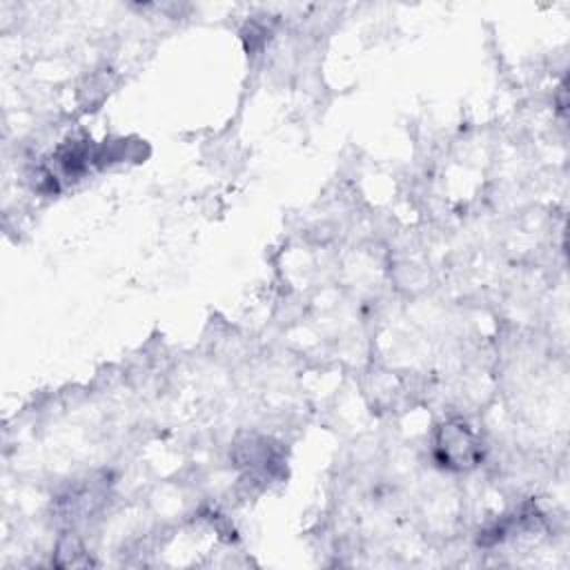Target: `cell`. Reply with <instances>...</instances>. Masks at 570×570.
I'll return each instance as SVG.
<instances>
[{"instance_id": "cell-1", "label": "cell", "mask_w": 570, "mask_h": 570, "mask_svg": "<svg viewBox=\"0 0 570 570\" xmlns=\"http://www.w3.org/2000/svg\"><path fill=\"white\" fill-rule=\"evenodd\" d=\"M436 454L441 463L456 470L474 465L481 456L479 443L465 423H448L441 428L436 439Z\"/></svg>"}]
</instances>
